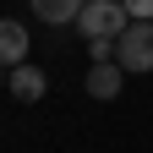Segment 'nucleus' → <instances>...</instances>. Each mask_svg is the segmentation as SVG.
<instances>
[{"instance_id":"nucleus-4","label":"nucleus","mask_w":153,"mask_h":153,"mask_svg":"<svg viewBox=\"0 0 153 153\" xmlns=\"http://www.w3.org/2000/svg\"><path fill=\"white\" fill-rule=\"evenodd\" d=\"M120 76H126L120 60H93V71H88V93H93V99H115V93H120Z\"/></svg>"},{"instance_id":"nucleus-2","label":"nucleus","mask_w":153,"mask_h":153,"mask_svg":"<svg viewBox=\"0 0 153 153\" xmlns=\"http://www.w3.org/2000/svg\"><path fill=\"white\" fill-rule=\"evenodd\" d=\"M115 60L126 71H153V22H131L115 38Z\"/></svg>"},{"instance_id":"nucleus-6","label":"nucleus","mask_w":153,"mask_h":153,"mask_svg":"<svg viewBox=\"0 0 153 153\" xmlns=\"http://www.w3.org/2000/svg\"><path fill=\"white\" fill-rule=\"evenodd\" d=\"M82 6H88V0H33V16L49 22V27H66V22H76Z\"/></svg>"},{"instance_id":"nucleus-1","label":"nucleus","mask_w":153,"mask_h":153,"mask_svg":"<svg viewBox=\"0 0 153 153\" xmlns=\"http://www.w3.org/2000/svg\"><path fill=\"white\" fill-rule=\"evenodd\" d=\"M76 27H82V38H120L131 27V11L126 0H88L76 11Z\"/></svg>"},{"instance_id":"nucleus-8","label":"nucleus","mask_w":153,"mask_h":153,"mask_svg":"<svg viewBox=\"0 0 153 153\" xmlns=\"http://www.w3.org/2000/svg\"><path fill=\"white\" fill-rule=\"evenodd\" d=\"M126 11H131V22H153V0H126Z\"/></svg>"},{"instance_id":"nucleus-3","label":"nucleus","mask_w":153,"mask_h":153,"mask_svg":"<svg viewBox=\"0 0 153 153\" xmlns=\"http://www.w3.org/2000/svg\"><path fill=\"white\" fill-rule=\"evenodd\" d=\"M6 82H11V93H16L22 104H38V99H44V88H49V76L38 71V66H27V60H22V66H11Z\"/></svg>"},{"instance_id":"nucleus-7","label":"nucleus","mask_w":153,"mask_h":153,"mask_svg":"<svg viewBox=\"0 0 153 153\" xmlns=\"http://www.w3.org/2000/svg\"><path fill=\"white\" fill-rule=\"evenodd\" d=\"M88 55L93 60H115V38H88Z\"/></svg>"},{"instance_id":"nucleus-5","label":"nucleus","mask_w":153,"mask_h":153,"mask_svg":"<svg viewBox=\"0 0 153 153\" xmlns=\"http://www.w3.org/2000/svg\"><path fill=\"white\" fill-rule=\"evenodd\" d=\"M0 60H6V66H22L27 60V27L16 22V16L0 22Z\"/></svg>"},{"instance_id":"nucleus-9","label":"nucleus","mask_w":153,"mask_h":153,"mask_svg":"<svg viewBox=\"0 0 153 153\" xmlns=\"http://www.w3.org/2000/svg\"><path fill=\"white\" fill-rule=\"evenodd\" d=\"M6 76H11V66H6V60H0V82H6Z\"/></svg>"}]
</instances>
